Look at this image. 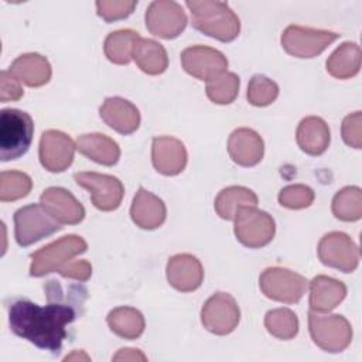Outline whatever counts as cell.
I'll list each match as a JSON object with an SVG mask.
<instances>
[{"label":"cell","instance_id":"6","mask_svg":"<svg viewBox=\"0 0 362 362\" xmlns=\"http://www.w3.org/2000/svg\"><path fill=\"white\" fill-rule=\"evenodd\" d=\"M61 229V223L41 204L21 206L14 214V236L23 247L51 236Z\"/></svg>","mask_w":362,"mask_h":362},{"label":"cell","instance_id":"35","mask_svg":"<svg viewBox=\"0 0 362 362\" xmlns=\"http://www.w3.org/2000/svg\"><path fill=\"white\" fill-rule=\"evenodd\" d=\"M247 102L253 106L263 107L273 103L279 96V86L264 75H253L247 85Z\"/></svg>","mask_w":362,"mask_h":362},{"label":"cell","instance_id":"27","mask_svg":"<svg viewBox=\"0 0 362 362\" xmlns=\"http://www.w3.org/2000/svg\"><path fill=\"white\" fill-rule=\"evenodd\" d=\"M257 195L240 185H230L223 188L215 198V211L216 214L226 221H233L236 214L246 206H257Z\"/></svg>","mask_w":362,"mask_h":362},{"label":"cell","instance_id":"3","mask_svg":"<svg viewBox=\"0 0 362 362\" xmlns=\"http://www.w3.org/2000/svg\"><path fill=\"white\" fill-rule=\"evenodd\" d=\"M34 122L20 109H1L0 112V157L10 161L24 156L33 141Z\"/></svg>","mask_w":362,"mask_h":362},{"label":"cell","instance_id":"22","mask_svg":"<svg viewBox=\"0 0 362 362\" xmlns=\"http://www.w3.org/2000/svg\"><path fill=\"white\" fill-rule=\"evenodd\" d=\"M310 310L315 313H329L342 303L346 296V286L332 277L320 274L310 283Z\"/></svg>","mask_w":362,"mask_h":362},{"label":"cell","instance_id":"33","mask_svg":"<svg viewBox=\"0 0 362 362\" xmlns=\"http://www.w3.org/2000/svg\"><path fill=\"white\" fill-rule=\"evenodd\" d=\"M239 76L233 72H223L206 82V96L216 105L232 103L239 93Z\"/></svg>","mask_w":362,"mask_h":362},{"label":"cell","instance_id":"12","mask_svg":"<svg viewBox=\"0 0 362 362\" xmlns=\"http://www.w3.org/2000/svg\"><path fill=\"white\" fill-rule=\"evenodd\" d=\"M240 310L236 300L228 293L212 294L201 308L204 328L215 335H228L238 327Z\"/></svg>","mask_w":362,"mask_h":362},{"label":"cell","instance_id":"41","mask_svg":"<svg viewBox=\"0 0 362 362\" xmlns=\"http://www.w3.org/2000/svg\"><path fill=\"white\" fill-rule=\"evenodd\" d=\"M113 361H146V355L140 352V349H133V348H123L119 349V352L112 358Z\"/></svg>","mask_w":362,"mask_h":362},{"label":"cell","instance_id":"18","mask_svg":"<svg viewBox=\"0 0 362 362\" xmlns=\"http://www.w3.org/2000/svg\"><path fill=\"white\" fill-rule=\"evenodd\" d=\"M165 276L175 290L189 293L197 290L204 280V267L198 257L189 253H178L168 259Z\"/></svg>","mask_w":362,"mask_h":362},{"label":"cell","instance_id":"24","mask_svg":"<svg viewBox=\"0 0 362 362\" xmlns=\"http://www.w3.org/2000/svg\"><path fill=\"white\" fill-rule=\"evenodd\" d=\"M296 140L304 153L310 156H320L325 153L329 146V127L325 120L318 116L304 117L297 127Z\"/></svg>","mask_w":362,"mask_h":362},{"label":"cell","instance_id":"17","mask_svg":"<svg viewBox=\"0 0 362 362\" xmlns=\"http://www.w3.org/2000/svg\"><path fill=\"white\" fill-rule=\"evenodd\" d=\"M151 161L154 168L163 175L180 174L188 161L184 143L171 136H160L153 139Z\"/></svg>","mask_w":362,"mask_h":362},{"label":"cell","instance_id":"15","mask_svg":"<svg viewBox=\"0 0 362 362\" xmlns=\"http://www.w3.org/2000/svg\"><path fill=\"white\" fill-rule=\"evenodd\" d=\"M181 65L191 76L208 82L226 72L228 59L215 48L206 45H192L181 52Z\"/></svg>","mask_w":362,"mask_h":362},{"label":"cell","instance_id":"20","mask_svg":"<svg viewBox=\"0 0 362 362\" xmlns=\"http://www.w3.org/2000/svg\"><path fill=\"white\" fill-rule=\"evenodd\" d=\"M228 153L238 165L253 167L263 158L264 143L257 132L249 127H239L228 139Z\"/></svg>","mask_w":362,"mask_h":362},{"label":"cell","instance_id":"16","mask_svg":"<svg viewBox=\"0 0 362 362\" xmlns=\"http://www.w3.org/2000/svg\"><path fill=\"white\" fill-rule=\"evenodd\" d=\"M40 204L61 225H76L85 218L83 205L62 187H49L44 189L40 197Z\"/></svg>","mask_w":362,"mask_h":362},{"label":"cell","instance_id":"2","mask_svg":"<svg viewBox=\"0 0 362 362\" xmlns=\"http://www.w3.org/2000/svg\"><path fill=\"white\" fill-rule=\"evenodd\" d=\"M191 21L195 30L222 42L233 41L240 33V20L225 1L188 0Z\"/></svg>","mask_w":362,"mask_h":362},{"label":"cell","instance_id":"40","mask_svg":"<svg viewBox=\"0 0 362 362\" xmlns=\"http://www.w3.org/2000/svg\"><path fill=\"white\" fill-rule=\"evenodd\" d=\"M65 279L88 281L92 276V264L88 260H71L58 272Z\"/></svg>","mask_w":362,"mask_h":362},{"label":"cell","instance_id":"23","mask_svg":"<svg viewBox=\"0 0 362 362\" xmlns=\"http://www.w3.org/2000/svg\"><path fill=\"white\" fill-rule=\"evenodd\" d=\"M8 71L30 88H40L48 83L52 75L49 61L37 52H28L17 57L11 62Z\"/></svg>","mask_w":362,"mask_h":362},{"label":"cell","instance_id":"29","mask_svg":"<svg viewBox=\"0 0 362 362\" xmlns=\"http://www.w3.org/2000/svg\"><path fill=\"white\" fill-rule=\"evenodd\" d=\"M106 322L112 332L124 339H137L146 328L143 314L137 308L127 305L113 308L107 314Z\"/></svg>","mask_w":362,"mask_h":362},{"label":"cell","instance_id":"4","mask_svg":"<svg viewBox=\"0 0 362 362\" xmlns=\"http://www.w3.org/2000/svg\"><path fill=\"white\" fill-rule=\"evenodd\" d=\"M86 249L88 243L83 238L78 235L62 236L31 255L30 276L42 277L59 272L62 266L71 262L75 256L86 252Z\"/></svg>","mask_w":362,"mask_h":362},{"label":"cell","instance_id":"1","mask_svg":"<svg viewBox=\"0 0 362 362\" xmlns=\"http://www.w3.org/2000/svg\"><path fill=\"white\" fill-rule=\"evenodd\" d=\"M76 310L72 304L52 301L38 305L28 298H16L8 304V324L11 331L40 349L59 352L66 338V325L75 321Z\"/></svg>","mask_w":362,"mask_h":362},{"label":"cell","instance_id":"13","mask_svg":"<svg viewBox=\"0 0 362 362\" xmlns=\"http://www.w3.org/2000/svg\"><path fill=\"white\" fill-rule=\"evenodd\" d=\"M318 259L328 267L344 273H352L359 264V249L356 243L344 232H329L324 235L317 247Z\"/></svg>","mask_w":362,"mask_h":362},{"label":"cell","instance_id":"38","mask_svg":"<svg viewBox=\"0 0 362 362\" xmlns=\"http://www.w3.org/2000/svg\"><path fill=\"white\" fill-rule=\"evenodd\" d=\"M341 133L344 141L354 148H361L362 146V113L354 112L342 120Z\"/></svg>","mask_w":362,"mask_h":362},{"label":"cell","instance_id":"39","mask_svg":"<svg viewBox=\"0 0 362 362\" xmlns=\"http://www.w3.org/2000/svg\"><path fill=\"white\" fill-rule=\"evenodd\" d=\"M23 95H24V90L20 85V81L10 71H1L0 72V100L1 102L20 100Z\"/></svg>","mask_w":362,"mask_h":362},{"label":"cell","instance_id":"31","mask_svg":"<svg viewBox=\"0 0 362 362\" xmlns=\"http://www.w3.org/2000/svg\"><path fill=\"white\" fill-rule=\"evenodd\" d=\"M332 214L345 222L359 221L362 216V189L359 187H345L332 198Z\"/></svg>","mask_w":362,"mask_h":362},{"label":"cell","instance_id":"26","mask_svg":"<svg viewBox=\"0 0 362 362\" xmlns=\"http://www.w3.org/2000/svg\"><path fill=\"white\" fill-rule=\"evenodd\" d=\"M133 59L147 75H160L168 68V55L165 48L150 38H139L133 48Z\"/></svg>","mask_w":362,"mask_h":362},{"label":"cell","instance_id":"11","mask_svg":"<svg viewBox=\"0 0 362 362\" xmlns=\"http://www.w3.org/2000/svg\"><path fill=\"white\" fill-rule=\"evenodd\" d=\"M74 180L78 185L90 192L92 204L99 211L109 212L120 206L124 195V187L119 178L109 174L82 171L75 173Z\"/></svg>","mask_w":362,"mask_h":362},{"label":"cell","instance_id":"19","mask_svg":"<svg viewBox=\"0 0 362 362\" xmlns=\"http://www.w3.org/2000/svg\"><path fill=\"white\" fill-rule=\"evenodd\" d=\"M102 120L120 134H132L140 126V112L130 100L120 96L106 98L99 107Z\"/></svg>","mask_w":362,"mask_h":362},{"label":"cell","instance_id":"30","mask_svg":"<svg viewBox=\"0 0 362 362\" xmlns=\"http://www.w3.org/2000/svg\"><path fill=\"white\" fill-rule=\"evenodd\" d=\"M139 38V33L129 28L107 34L103 42L106 58L116 65H127L133 59V48Z\"/></svg>","mask_w":362,"mask_h":362},{"label":"cell","instance_id":"28","mask_svg":"<svg viewBox=\"0 0 362 362\" xmlns=\"http://www.w3.org/2000/svg\"><path fill=\"white\" fill-rule=\"evenodd\" d=\"M361 69V48L346 41L341 44L327 59V71L337 79L354 78Z\"/></svg>","mask_w":362,"mask_h":362},{"label":"cell","instance_id":"34","mask_svg":"<svg viewBox=\"0 0 362 362\" xmlns=\"http://www.w3.org/2000/svg\"><path fill=\"white\" fill-rule=\"evenodd\" d=\"M33 181L28 174L23 171H1L0 174V201L11 202L21 199L30 194Z\"/></svg>","mask_w":362,"mask_h":362},{"label":"cell","instance_id":"10","mask_svg":"<svg viewBox=\"0 0 362 362\" xmlns=\"http://www.w3.org/2000/svg\"><path fill=\"white\" fill-rule=\"evenodd\" d=\"M144 18L147 30L153 35L164 40L177 38L185 30L188 23L181 4L173 0L151 1L146 10Z\"/></svg>","mask_w":362,"mask_h":362},{"label":"cell","instance_id":"36","mask_svg":"<svg viewBox=\"0 0 362 362\" xmlns=\"http://www.w3.org/2000/svg\"><path fill=\"white\" fill-rule=\"evenodd\" d=\"M314 191L304 184H293L284 187L279 192V204L288 209H303L314 202Z\"/></svg>","mask_w":362,"mask_h":362},{"label":"cell","instance_id":"8","mask_svg":"<svg viewBox=\"0 0 362 362\" xmlns=\"http://www.w3.org/2000/svg\"><path fill=\"white\" fill-rule=\"evenodd\" d=\"M235 236L246 247L259 249L272 242L276 223L272 215L256 206L242 208L235 216Z\"/></svg>","mask_w":362,"mask_h":362},{"label":"cell","instance_id":"37","mask_svg":"<svg viewBox=\"0 0 362 362\" xmlns=\"http://www.w3.org/2000/svg\"><path fill=\"white\" fill-rule=\"evenodd\" d=\"M134 0H99L96 1L98 16L107 23L123 20L129 17L136 8Z\"/></svg>","mask_w":362,"mask_h":362},{"label":"cell","instance_id":"32","mask_svg":"<svg viewBox=\"0 0 362 362\" xmlns=\"http://www.w3.org/2000/svg\"><path fill=\"white\" fill-rule=\"evenodd\" d=\"M264 327L273 337L288 341L298 332V318L290 308H274L266 313Z\"/></svg>","mask_w":362,"mask_h":362},{"label":"cell","instance_id":"14","mask_svg":"<svg viewBox=\"0 0 362 362\" xmlns=\"http://www.w3.org/2000/svg\"><path fill=\"white\" fill-rule=\"evenodd\" d=\"M76 143L64 132L49 129L41 134L38 157L41 165L49 173H62L74 161Z\"/></svg>","mask_w":362,"mask_h":362},{"label":"cell","instance_id":"7","mask_svg":"<svg viewBox=\"0 0 362 362\" xmlns=\"http://www.w3.org/2000/svg\"><path fill=\"white\" fill-rule=\"evenodd\" d=\"M262 293L274 301L284 304L298 303L308 288L304 276L286 267H267L259 277Z\"/></svg>","mask_w":362,"mask_h":362},{"label":"cell","instance_id":"9","mask_svg":"<svg viewBox=\"0 0 362 362\" xmlns=\"http://www.w3.org/2000/svg\"><path fill=\"white\" fill-rule=\"evenodd\" d=\"M338 38L339 34L328 30L291 24L281 34V45L287 54L296 58H314Z\"/></svg>","mask_w":362,"mask_h":362},{"label":"cell","instance_id":"21","mask_svg":"<svg viewBox=\"0 0 362 362\" xmlns=\"http://www.w3.org/2000/svg\"><path fill=\"white\" fill-rule=\"evenodd\" d=\"M130 216L139 228L153 230L164 223L167 218V208L161 198L140 187L133 198Z\"/></svg>","mask_w":362,"mask_h":362},{"label":"cell","instance_id":"5","mask_svg":"<svg viewBox=\"0 0 362 362\" xmlns=\"http://www.w3.org/2000/svg\"><path fill=\"white\" fill-rule=\"evenodd\" d=\"M308 331L314 344L331 354L342 352L352 341L349 321L338 314H322L310 310Z\"/></svg>","mask_w":362,"mask_h":362},{"label":"cell","instance_id":"25","mask_svg":"<svg viewBox=\"0 0 362 362\" xmlns=\"http://www.w3.org/2000/svg\"><path fill=\"white\" fill-rule=\"evenodd\" d=\"M76 150L89 160L106 167L115 165L120 158L119 144L102 133L81 134L76 140Z\"/></svg>","mask_w":362,"mask_h":362}]
</instances>
